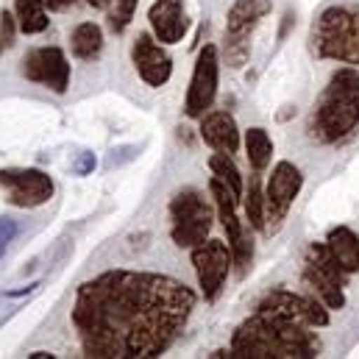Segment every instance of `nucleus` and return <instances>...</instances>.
Instances as JSON below:
<instances>
[{
  "instance_id": "f257e3e1",
  "label": "nucleus",
  "mask_w": 359,
  "mask_h": 359,
  "mask_svg": "<svg viewBox=\"0 0 359 359\" xmlns=\"http://www.w3.org/2000/svg\"><path fill=\"white\" fill-rule=\"evenodd\" d=\"M195 292L170 276L106 270L76 292L73 326L95 359L162 357L184 332Z\"/></svg>"
},
{
  "instance_id": "f03ea898",
  "label": "nucleus",
  "mask_w": 359,
  "mask_h": 359,
  "mask_svg": "<svg viewBox=\"0 0 359 359\" xmlns=\"http://www.w3.org/2000/svg\"><path fill=\"white\" fill-rule=\"evenodd\" d=\"M329 326V306L290 290H273L257 312L237 326L231 357L240 359H312L320 343L312 329Z\"/></svg>"
},
{
  "instance_id": "7ed1b4c3",
  "label": "nucleus",
  "mask_w": 359,
  "mask_h": 359,
  "mask_svg": "<svg viewBox=\"0 0 359 359\" xmlns=\"http://www.w3.org/2000/svg\"><path fill=\"white\" fill-rule=\"evenodd\" d=\"M359 126V73L354 67L337 70L320 95L312 117L309 137L318 142H337Z\"/></svg>"
},
{
  "instance_id": "20e7f679",
  "label": "nucleus",
  "mask_w": 359,
  "mask_h": 359,
  "mask_svg": "<svg viewBox=\"0 0 359 359\" xmlns=\"http://www.w3.org/2000/svg\"><path fill=\"white\" fill-rule=\"evenodd\" d=\"M312 50L320 59L359 65V6H332L312 25Z\"/></svg>"
},
{
  "instance_id": "39448f33",
  "label": "nucleus",
  "mask_w": 359,
  "mask_h": 359,
  "mask_svg": "<svg viewBox=\"0 0 359 359\" xmlns=\"http://www.w3.org/2000/svg\"><path fill=\"white\" fill-rule=\"evenodd\" d=\"M170 217H173V229L170 237L179 248H195L206 240V234L212 231V206L203 198V192L187 187L173 195L170 201Z\"/></svg>"
},
{
  "instance_id": "423d86ee",
  "label": "nucleus",
  "mask_w": 359,
  "mask_h": 359,
  "mask_svg": "<svg viewBox=\"0 0 359 359\" xmlns=\"http://www.w3.org/2000/svg\"><path fill=\"white\" fill-rule=\"evenodd\" d=\"M209 189H212V198H215V209H217V217L226 229V237H229V248H231V257H234V265L237 273L245 276L251 262H254V240H251V231L243 226V220L237 217V203L240 198L223 184L212 176L209 181Z\"/></svg>"
},
{
  "instance_id": "0eeeda50",
  "label": "nucleus",
  "mask_w": 359,
  "mask_h": 359,
  "mask_svg": "<svg viewBox=\"0 0 359 359\" xmlns=\"http://www.w3.org/2000/svg\"><path fill=\"white\" fill-rule=\"evenodd\" d=\"M273 11L270 0H234L226 17V59L231 67H243L251 53V34L262 17Z\"/></svg>"
},
{
  "instance_id": "6e6552de",
  "label": "nucleus",
  "mask_w": 359,
  "mask_h": 359,
  "mask_svg": "<svg viewBox=\"0 0 359 359\" xmlns=\"http://www.w3.org/2000/svg\"><path fill=\"white\" fill-rule=\"evenodd\" d=\"M304 187V173L292 165V162H278L270 173L268 189H265V234H276L290 212V206L295 203L298 192Z\"/></svg>"
},
{
  "instance_id": "1a4fd4ad",
  "label": "nucleus",
  "mask_w": 359,
  "mask_h": 359,
  "mask_svg": "<svg viewBox=\"0 0 359 359\" xmlns=\"http://www.w3.org/2000/svg\"><path fill=\"white\" fill-rule=\"evenodd\" d=\"M217 79H220V53H217L215 45H206V48H201V53L195 59V67H192L187 103H184L187 117L201 120L212 109L215 95H217Z\"/></svg>"
},
{
  "instance_id": "9d476101",
  "label": "nucleus",
  "mask_w": 359,
  "mask_h": 359,
  "mask_svg": "<svg viewBox=\"0 0 359 359\" xmlns=\"http://www.w3.org/2000/svg\"><path fill=\"white\" fill-rule=\"evenodd\" d=\"M234 265L231 248L220 240H203L192 248V268L198 276V287L206 301H215L226 284V276Z\"/></svg>"
},
{
  "instance_id": "9b49d317",
  "label": "nucleus",
  "mask_w": 359,
  "mask_h": 359,
  "mask_svg": "<svg viewBox=\"0 0 359 359\" xmlns=\"http://www.w3.org/2000/svg\"><path fill=\"white\" fill-rule=\"evenodd\" d=\"M0 189L11 206L34 209L53 198V179L36 168H8L0 170Z\"/></svg>"
},
{
  "instance_id": "f8f14e48",
  "label": "nucleus",
  "mask_w": 359,
  "mask_h": 359,
  "mask_svg": "<svg viewBox=\"0 0 359 359\" xmlns=\"http://www.w3.org/2000/svg\"><path fill=\"white\" fill-rule=\"evenodd\" d=\"M22 76L56 95H65L70 87V62L62 48H36L22 59Z\"/></svg>"
},
{
  "instance_id": "ddd939ff",
  "label": "nucleus",
  "mask_w": 359,
  "mask_h": 359,
  "mask_svg": "<svg viewBox=\"0 0 359 359\" xmlns=\"http://www.w3.org/2000/svg\"><path fill=\"white\" fill-rule=\"evenodd\" d=\"M131 62H134L140 79L148 87H154V90L165 87L170 81V76H173V59H170V53L151 34H140L134 39V45H131Z\"/></svg>"
},
{
  "instance_id": "4468645a",
  "label": "nucleus",
  "mask_w": 359,
  "mask_h": 359,
  "mask_svg": "<svg viewBox=\"0 0 359 359\" xmlns=\"http://www.w3.org/2000/svg\"><path fill=\"white\" fill-rule=\"evenodd\" d=\"M148 22H151V31L159 42H165V45L181 42L187 28H189L184 0H154L148 8Z\"/></svg>"
},
{
  "instance_id": "2eb2a0df",
  "label": "nucleus",
  "mask_w": 359,
  "mask_h": 359,
  "mask_svg": "<svg viewBox=\"0 0 359 359\" xmlns=\"http://www.w3.org/2000/svg\"><path fill=\"white\" fill-rule=\"evenodd\" d=\"M201 140L215 148L217 154H237L240 148V128L229 111H206L201 117Z\"/></svg>"
},
{
  "instance_id": "dca6fc26",
  "label": "nucleus",
  "mask_w": 359,
  "mask_h": 359,
  "mask_svg": "<svg viewBox=\"0 0 359 359\" xmlns=\"http://www.w3.org/2000/svg\"><path fill=\"white\" fill-rule=\"evenodd\" d=\"M326 245H329V251L334 254L337 265L346 270L348 276L359 273V237H357V231H351L348 226H337V229H332V231H329Z\"/></svg>"
},
{
  "instance_id": "f3484780",
  "label": "nucleus",
  "mask_w": 359,
  "mask_h": 359,
  "mask_svg": "<svg viewBox=\"0 0 359 359\" xmlns=\"http://www.w3.org/2000/svg\"><path fill=\"white\" fill-rule=\"evenodd\" d=\"M304 281L312 287V292H315L329 309H343V306H346V292H343L346 284H340L337 278H332V276H326L323 270L306 265V268H304Z\"/></svg>"
},
{
  "instance_id": "a211bd4d",
  "label": "nucleus",
  "mask_w": 359,
  "mask_h": 359,
  "mask_svg": "<svg viewBox=\"0 0 359 359\" xmlns=\"http://www.w3.org/2000/svg\"><path fill=\"white\" fill-rule=\"evenodd\" d=\"M70 48L76 59H95L103 50V31L97 22H81L70 34Z\"/></svg>"
},
{
  "instance_id": "6ab92c4d",
  "label": "nucleus",
  "mask_w": 359,
  "mask_h": 359,
  "mask_svg": "<svg viewBox=\"0 0 359 359\" xmlns=\"http://www.w3.org/2000/svg\"><path fill=\"white\" fill-rule=\"evenodd\" d=\"M48 3L45 0H17L14 6V17H17V28L28 36L42 34L48 28Z\"/></svg>"
},
{
  "instance_id": "aec40b11",
  "label": "nucleus",
  "mask_w": 359,
  "mask_h": 359,
  "mask_svg": "<svg viewBox=\"0 0 359 359\" xmlns=\"http://www.w3.org/2000/svg\"><path fill=\"white\" fill-rule=\"evenodd\" d=\"M245 154H248V162L257 173H262L273 159V140L265 128H251L245 131Z\"/></svg>"
},
{
  "instance_id": "412c9836",
  "label": "nucleus",
  "mask_w": 359,
  "mask_h": 359,
  "mask_svg": "<svg viewBox=\"0 0 359 359\" xmlns=\"http://www.w3.org/2000/svg\"><path fill=\"white\" fill-rule=\"evenodd\" d=\"M209 170H212L215 179L223 181L237 198H243V192H245V181H243L240 170H237V165H234V159H231L229 154H215V156H209Z\"/></svg>"
},
{
  "instance_id": "4be33fe9",
  "label": "nucleus",
  "mask_w": 359,
  "mask_h": 359,
  "mask_svg": "<svg viewBox=\"0 0 359 359\" xmlns=\"http://www.w3.org/2000/svg\"><path fill=\"white\" fill-rule=\"evenodd\" d=\"M243 198H245V215H248L251 229L262 231L265 229V189H262V181H259L257 173L248 179Z\"/></svg>"
},
{
  "instance_id": "5701e85b",
  "label": "nucleus",
  "mask_w": 359,
  "mask_h": 359,
  "mask_svg": "<svg viewBox=\"0 0 359 359\" xmlns=\"http://www.w3.org/2000/svg\"><path fill=\"white\" fill-rule=\"evenodd\" d=\"M140 0H106V14H109V25L114 34H123L137 11Z\"/></svg>"
},
{
  "instance_id": "b1692460",
  "label": "nucleus",
  "mask_w": 359,
  "mask_h": 359,
  "mask_svg": "<svg viewBox=\"0 0 359 359\" xmlns=\"http://www.w3.org/2000/svg\"><path fill=\"white\" fill-rule=\"evenodd\" d=\"M14 25H17V17L3 8V11H0V39H3L6 48L14 45Z\"/></svg>"
},
{
  "instance_id": "393cba45",
  "label": "nucleus",
  "mask_w": 359,
  "mask_h": 359,
  "mask_svg": "<svg viewBox=\"0 0 359 359\" xmlns=\"http://www.w3.org/2000/svg\"><path fill=\"white\" fill-rule=\"evenodd\" d=\"M14 237H17V223H14L11 217H0V257H3L6 245H8Z\"/></svg>"
},
{
  "instance_id": "a878e982",
  "label": "nucleus",
  "mask_w": 359,
  "mask_h": 359,
  "mask_svg": "<svg viewBox=\"0 0 359 359\" xmlns=\"http://www.w3.org/2000/svg\"><path fill=\"white\" fill-rule=\"evenodd\" d=\"M45 3H48V6L53 8V11H65V8H70V6H76L79 0H45Z\"/></svg>"
},
{
  "instance_id": "bb28decb",
  "label": "nucleus",
  "mask_w": 359,
  "mask_h": 359,
  "mask_svg": "<svg viewBox=\"0 0 359 359\" xmlns=\"http://www.w3.org/2000/svg\"><path fill=\"white\" fill-rule=\"evenodd\" d=\"M87 6H92V8H103L106 6V0H84Z\"/></svg>"
},
{
  "instance_id": "cd10ccee",
  "label": "nucleus",
  "mask_w": 359,
  "mask_h": 359,
  "mask_svg": "<svg viewBox=\"0 0 359 359\" xmlns=\"http://www.w3.org/2000/svg\"><path fill=\"white\" fill-rule=\"evenodd\" d=\"M53 354H48V351H36V354H31V359H50Z\"/></svg>"
},
{
  "instance_id": "c85d7f7f",
  "label": "nucleus",
  "mask_w": 359,
  "mask_h": 359,
  "mask_svg": "<svg viewBox=\"0 0 359 359\" xmlns=\"http://www.w3.org/2000/svg\"><path fill=\"white\" fill-rule=\"evenodd\" d=\"M0 53H3V39H0Z\"/></svg>"
}]
</instances>
